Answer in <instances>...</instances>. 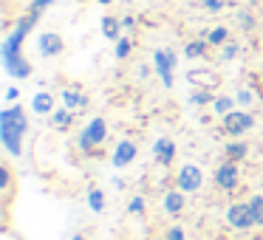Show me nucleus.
I'll use <instances>...</instances> for the list:
<instances>
[{"mask_svg": "<svg viewBox=\"0 0 263 240\" xmlns=\"http://www.w3.org/2000/svg\"><path fill=\"white\" fill-rule=\"evenodd\" d=\"M0 189H3V192H12V170H9L6 164L0 167Z\"/></svg>", "mask_w": 263, "mask_h": 240, "instance_id": "2f4dec72", "label": "nucleus"}, {"mask_svg": "<svg viewBox=\"0 0 263 240\" xmlns=\"http://www.w3.org/2000/svg\"><path fill=\"white\" fill-rule=\"evenodd\" d=\"M221 133L227 138H240L243 133H249L252 127H255V116H252V110H240V108H235L232 113H227L221 119Z\"/></svg>", "mask_w": 263, "mask_h": 240, "instance_id": "39448f33", "label": "nucleus"}, {"mask_svg": "<svg viewBox=\"0 0 263 240\" xmlns=\"http://www.w3.org/2000/svg\"><path fill=\"white\" fill-rule=\"evenodd\" d=\"M210 108H212V116H215V119H223L227 113H232V110L238 108V102H235V96H229V93H218Z\"/></svg>", "mask_w": 263, "mask_h": 240, "instance_id": "a211bd4d", "label": "nucleus"}, {"mask_svg": "<svg viewBox=\"0 0 263 240\" xmlns=\"http://www.w3.org/2000/svg\"><path fill=\"white\" fill-rule=\"evenodd\" d=\"M105 204H108V198H105V192L99 187H91L88 189V206H91V212H105Z\"/></svg>", "mask_w": 263, "mask_h": 240, "instance_id": "a878e982", "label": "nucleus"}, {"mask_svg": "<svg viewBox=\"0 0 263 240\" xmlns=\"http://www.w3.org/2000/svg\"><path fill=\"white\" fill-rule=\"evenodd\" d=\"M215 102V93H212V88H195L193 93H190V105H195V108H206V105Z\"/></svg>", "mask_w": 263, "mask_h": 240, "instance_id": "5701e85b", "label": "nucleus"}, {"mask_svg": "<svg viewBox=\"0 0 263 240\" xmlns=\"http://www.w3.org/2000/svg\"><path fill=\"white\" fill-rule=\"evenodd\" d=\"M122 17H114V14H105L102 17V37L105 40H110V43H116V40H122Z\"/></svg>", "mask_w": 263, "mask_h": 240, "instance_id": "dca6fc26", "label": "nucleus"}, {"mask_svg": "<svg viewBox=\"0 0 263 240\" xmlns=\"http://www.w3.org/2000/svg\"><path fill=\"white\" fill-rule=\"evenodd\" d=\"M201 37H206V43H210L212 48H221L232 40V31H229L227 26H212V29H206Z\"/></svg>", "mask_w": 263, "mask_h": 240, "instance_id": "f3484780", "label": "nucleus"}, {"mask_svg": "<svg viewBox=\"0 0 263 240\" xmlns=\"http://www.w3.org/2000/svg\"><path fill=\"white\" fill-rule=\"evenodd\" d=\"M235 23H238V29H240V31H246V34L257 29V17L249 12V9H240V12L235 14Z\"/></svg>", "mask_w": 263, "mask_h": 240, "instance_id": "393cba45", "label": "nucleus"}, {"mask_svg": "<svg viewBox=\"0 0 263 240\" xmlns=\"http://www.w3.org/2000/svg\"><path fill=\"white\" fill-rule=\"evenodd\" d=\"M99 6H110V3H114V0H97Z\"/></svg>", "mask_w": 263, "mask_h": 240, "instance_id": "e433bc0d", "label": "nucleus"}, {"mask_svg": "<svg viewBox=\"0 0 263 240\" xmlns=\"http://www.w3.org/2000/svg\"><path fill=\"white\" fill-rule=\"evenodd\" d=\"M108 142V122L102 116H93L88 119V125L80 130V138H77V147L82 153H91V155H99V147Z\"/></svg>", "mask_w": 263, "mask_h": 240, "instance_id": "7ed1b4c3", "label": "nucleus"}, {"mask_svg": "<svg viewBox=\"0 0 263 240\" xmlns=\"http://www.w3.org/2000/svg\"><path fill=\"white\" fill-rule=\"evenodd\" d=\"M164 240H187V232H184L181 226H170L164 234Z\"/></svg>", "mask_w": 263, "mask_h": 240, "instance_id": "473e14b6", "label": "nucleus"}, {"mask_svg": "<svg viewBox=\"0 0 263 240\" xmlns=\"http://www.w3.org/2000/svg\"><path fill=\"white\" fill-rule=\"evenodd\" d=\"M212 181H215V187L221 192H235L240 187V167L235 161H221L215 175H212Z\"/></svg>", "mask_w": 263, "mask_h": 240, "instance_id": "6e6552de", "label": "nucleus"}, {"mask_svg": "<svg viewBox=\"0 0 263 240\" xmlns=\"http://www.w3.org/2000/svg\"><path fill=\"white\" fill-rule=\"evenodd\" d=\"M153 158L159 167H170L173 161H176V142L167 136H159L153 142Z\"/></svg>", "mask_w": 263, "mask_h": 240, "instance_id": "f8f14e48", "label": "nucleus"}, {"mask_svg": "<svg viewBox=\"0 0 263 240\" xmlns=\"http://www.w3.org/2000/svg\"><path fill=\"white\" fill-rule=\"evenodd\" d=\"M31 110H34L37 116H51L54 113V96L46 91L34 93V99H31Z\"/></svg>", "mask_w": 263, "mask_h": 240, "instance_id": "aec40b11", "label": "nucleus"}, {"mask_svg": "<svg viewBox=\"0 0 263 240\" xmlns=\"http://www.w3.org/2000/svg\"><path fill=\"white\" fill-rule=\"evenodd\" d=\"M173 184H176V189H181V192L195 195L204 187V170H201L198 164H181L176 172V178H173Z\"/></svg>", "mask_w": 263, "mask_h": 240, "instance_id": "423d86ee", "label": "nucleus"}, {"mask_svg": "<svg viewBox=\"0 0 263 240\" xmlns=\"http://www.w3.org/2000/svg\"><path fill=\"white\" fill-rule=\"evenodd\" d=\"M60 96H63V108H68V110H85L88 108V102H91V96H88L85 91H80V88L77 85H71V88H65L63 93H60Z\"/></svg>", "mask_w": 263, "mask_h": 240, "instance_id": "ddd939ff", "label": "nucleus"}, {"mask_svg": "<svg viewBox=\"0 0 263 240\" xmlns=\"http://www.w3.org/2000/svg\"><path fill=\"white\" fill-rule=\"evenodd\" d=\"M246 158H249V144H246V142H227V144H223V161L243 164Z\"/></svg>", "mask_w": 263, "mask_h": 240, "instance_id": "4468645a", "label": "nucleus"}, {"mask_svg": "<svg viewBox=\"0 0 263 240\" xmlns=\"http://www.w3.org/2000/svg\"><path fill=\"white\" fill-rule=\"evenodd\" d=\"M37 51H40V57L54 59V57H60V54L65 51V40L57 34V31H43V34L37 37Z\"/></svg>", "mask_w": 263, "mask_h": 240, "instance_id": "9d476101", "label": "nucleus"}, {"mask_svg": "<svg viewBox=\"0 0 263 240\" xmlns=\"http://www.w3.org/2000/svg\"><path fill=\"white\" fill-rule=\"evenodd\" d=\"M161 209L170 217H181L184 209H187V192H181V189H167L164 198H161Z\"/></svg>", "mask_w": 263, "mask_h": 240, "instance_id": "9b49d317", "label": "nucleus"}, {"mask_svg": "<svg viewBox=\"0 0 263 240\" xmlns=\"http://www.w3.org/2000/svg\"><path fill=\"white\" fill-rule=\"evenodd\" d=\"M176 68H178V54L173 48H156L153 51V71L167 91L176 85Z\"/></svg>", "mask_w": 263, "mask_h": 240, "instance_id": "20e7f679", "label": "nucleus"}, {"mask_svg": "<svg viewBox=\"0 0 263 240\" xmlns=\"http://www.w3.org/2000/svg\"><path fill=\"white\" fill-rule=\"evenodd\" d=\"M71 125H74V110L60 108V110H54V113H51V127H54V130H68Z\"/></svg>", "mask_w": 263, "mask_h": 240, "instance_id": "4be33fe9", "label": "nucleus"}, {"mask_svg": "<svg viewBox=\"0 0 263 240\" xmlns=\"http://www.w3.org/2000/svg\"><path fill=\"white\" fill-rule=\"evenodd\" d=\"M139 155V144L133 142V138H119L114 147V153H110V164L116 167V170H125L127 164H133Z\"/></svg>", "mask_w": 263, "mask_h": 240, "instance_id": "1a4fd4ad", "label": "nucleus"}, {"mask_svg": "<svg viewBox=\"0 0 263 240\" xmlns=\"http://www.w3.org/2000/svg\"><path fill=\"white\" fill-rule=\"evenodd\" d=\"M127 212H130V215H142L144 212V195H133V198L127 201Z\"/></svg>", "mask_w": 263, "mask_h": 240, "instance_id": "7c9ffc66", "label": "nucleus"}, {"mask_svg": "<svg viewBox=\"0 0 263 240\" xmlns=\"http://www.w3.org/2000/svg\"><path fill=\"white\" fill-rule=\"evenodd\" d=\"M51 6H54V0H31L29 12H34V14H40V17H43V14H46Z\"/></svg>", "mask_w": 263, "mask_h": 240, "instance_id": "c756f323", "label": "nucleus"}, {"mask_svg": "<svg viewBox=\"0 0 263 240\" xmlns=\"http://www.w3.org/2000/svg\"><path fill=\"white\" fill-rule=\"evenodd\" d=\"M210 51H212V46L206 43V37H195V40H190L184 46V57L187 59H206Z\"/></svg>", "mask_w": 263, "mask_h": 240, "instance_id": "2eb2a0df", "label": "nucleus"}, {"mask_svg": "<svg viewBox=\"0 0 263 240\" xmlns=\"http://www.w3.org/2000/svg\"><path fill=\"white\" fill-rule=\"evenodd\" d=\"M240 51H243V48H240V43L238 40H229L227 46L218 48V59H221V63H235V59L240 57Z\"/></svg>", "mask_w": 263, "mask_h": 240, "instance_id": "b1692460", "label": "nucleus"}, {"mask_svg": "<svg viewBox=\"0 0 263 240\" xmlns=\"http://www.w3.org/2000/svg\"><path fill=\"white\" fill-rule=\"evenodd\" d=\"M133 26H136V17H133V14H125V17H122V29L130 31Z\"/></svg>", "mask_w": 263, "mask_h": 240, "instance_id": "f704fd0d", "label": "nucleus"}, {"mask_svg": "<svg viewBox=\"0 0 263 240\" xmlns=\"http://www.w3.org/2000/svg\"><path fill=\"white\" fill-rule=\"evenodd\" d=\"M130 54H133V40H130V37H122V40L114 43V57L119 59V63H122V59H127Z\"/></svg>", "mask_w": 263, "mask_h": 240, "instance_id": "bb28decb", "label": "nucleus"}, {"mask_svg": "<svg viewBox=\"0 0 263 240\" xmlns=\"http://www.w3.org/2000/svg\"><path fill=\"white\" fill-rule=\"evenodd\" d=\"M193 85H198V88H215L218 85V76H215V71H210V68H195V71H190V76H187Z\"/></svg>", "mask_w": 263, "mask_h": 240, "instance_id": "412c9836", "label": "nucleus"}, {"mask_svg": "<svg viewBox=\"0 0 263 240\" xmlns=\"http://www.w3.org/2000/svg\"><path fill=\"white\" fill-rule=\"evenodd\" d=\"M74 240H85V237H82V234H74Z\"/></svg>", "mask_w": 263, "mask_h": 240, "instance_id": "4c0bfd02", "label": "nucleus"}, {"mask_svg": "<svg viewBox=\"0 0 263 240\" xmlns=\"http://www.w3.org/2000/svg\"><path fill=\"white\" fill-rule=\"evenodd\" d=\"M147 76H150V68L147 65H139V79H147Z\"/></svg>", "mask_w": 263, "mask_h": 240, "instance_id": "c9c22d12", "label": "nucleus"}, {"mask_svg": "<svg viewBox=\"0 0 263 240\" xmlns=\"http://www.w3.org/2000/svg\"><path fill=\"white\" fill-rule=\"evenodd\" d=\"M227 223L235 232H249V229H255V215L249 209V201H232L227 206Z\"/></svg>", "mask_w": 263, "mask_h": 240, "instance_id": "0eeeda50", "label": "nucleus"}, {"mask_svg": "<svg viewBox=\"0 0 263 240\" xmlns=\"http://www.w3.org/2000/svg\"><path fill=\"white\" fill-rule=\"evenodd\" d=\"M37 23H40V14H34V12L26 9V14H20L17 26L3 37L0 57H3V71H6L12 79H29L31 71H34V68H31V63L23 57V43H26V37L34 31Z\"/></svg>", "mask_w": 263, "mask_h": 240, "instance_id": "f257e3e1", "label": "nucleus"}, {"mask_svg": "<svg viewBox=\"0 0 263 240\" xmlns=\"http://www.w3.org/2000/svg\"><path fill=\"white\" fill-rule=\"evenodd\" d=\"M17 99H20V91H17V88H6V102L9 105H17Z\"/></svg>", "mask_w": 263, "mask_h": 240, "instance_id": "72a5a7b5", "label": "nucleus"}, {"mask_svg": "<svg viewBox=\"0 0 263 240\" xmlns=\"http://www.w3.org/2000/svg\"><path fill=\"white\" fill-rule=\"evenodd\" d=\"M246 201H249V209H252V215H255V226H263V195L255 192Z\"/></svg>", "mask_w": 263, "mask_h": 240, "instance_id": "cd10ccee", "label": "nucleus"}, {"mask_svg": "<svg viewBox=\"0 0 263 240\" xmlns=\"http://www.w3.org/2000/svg\"><path fill=\"white\" fill-rule=\"evenodd\" d=\"M257 99L260 96H257V91L252 85H240L238 91H235V102H238L240 110H252L257 105Z\"/></svg>", "mask_w": 263, "mask_h": 240, "instance_id": "6ab92c4d", "label": "nucleus"}, {"mask_svg": "<svg viewBox=\"0 0 263 240\" xmlns=\"http://www.w3.org/2000/svg\"><path fill=\"white\" fill-rule=\"evenodd\" d=\"M235 0H201V9L204 12H210V14H218V12H223V9H229Z\"/></svg>", "mask_w": 263, "mask_h": 240, "instance_id": "c85d7f7f", "label": "nucleus"}, {"mask_svg": "<svg viewBox=\"0 0 263 240\" xmlns=\"http://www.w3.org/2000/svg\"><path fill=\"white\" fill-rule=\"evenodd\" d=\"M29 133V113L23 105H9L0 110V142L12 158L23 155V136Z\"/></svg>", "mask_w": 263, "mask_h": 240, "instance_id": "f03ea898", "label": "nucleus"}]
</instances>
